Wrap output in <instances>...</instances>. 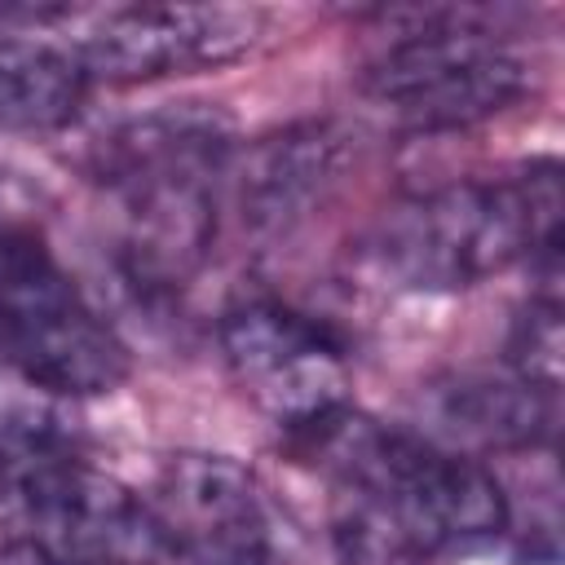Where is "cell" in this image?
Segmentation results:
<instances>
[{
    "label": "cell",
    "mask_w": 565,
    "mask_h": 565,
    "mask_svg": "<svg viewBox=\"0 0 565 565\" xmlns=\"http://www.w3.org/2000/svg\"><path fill=\"white\" fill-rule=\"evenodd\" d=\"M221 358L238 388L291 437L349 406L340 335L278 300H243L216 327Z\"/></svg>",
    "instance_id": "8992f818"
},
{
    "label": "cell",
    "mask_w": 565,
    "mask_h": 565,
    "mask_svg": "<svg viewBox=\"0 0 565 565\" xmlns=\"http://www.w3.org/2000/svg\"><path fill=\"white\" fill-rule=\"evenodd\" d=\"M0 366L49 397L110 393L132 371L128 344L31 225H0Z\"/></svg>",
    "instance_id": "277c9868"
},
{
    "label": "cell",
    "mask_w": 565,
    "mask_h": 565,
    "mask_svg": "<svg viewBox=\"0 0 565 565\" xmlns=\"http://www.w3.org/2000/svg\"><path fill=\"white\" fill-rule=\"evenodd\" d=\"M561 168L539 159L499 181H450L393 203L366 260L402 291H459L516 260H561Z\"/></svg>",
    "instance_id": "7a4b0ae2"
},
{
    "label": "cell",
    "mask_w": 565,
    "mask_h": 565,
    "mask_svg": "<svg viewBox=\"0 0 565 565\" xmlns=\"http://www.w3.org/2000/svg\"><path fill=\"white\" fill-rule=\"evenodd\" d=\"M234 119L207 102L163 106L97 141L93 172L119 203V256L137 287H181L216 238V177Z\"/></svg>",
    "instance_id": "6da1fadb"
},
{
    "label": "cell",
    "mask_w": 565,
    "mask_h": 565,
    "mask_svg": "<svg viewBox=\"0 0 565 565\" xmlns=\"http://www.w3.org/2000/svg\"><path fill=\"white\" fill-rule=\"evenodd\" d=\"M296 446L344 490L384 508L428 556L494 543L508 521L499 477L463 450L388 428L353 406L296 433Z\"/></svg>",
    "instance_id": "3957f363"
},
{
    "label": "cell",
    "mask_w": 565,
    "mask_h": 565,
    "mask_svg": "<svg viewBox=\"0 0 565 565\" xmlns=\"http://www.w3.org/2000/svg\"><path fill=\"white\" fill-rule=\"evenodd\" d=\"M335 552L344 565H428L433 561L384 508L344 490L335 503Z\"/></svg>",
    "instance_id": "4fadbf2b"
},
{
    "label": "cell",
    "mask_w": 565,
    "mask_h": 565,
    "mask_svg": "<svg viewBox=\"0 0 565 565\" xmlns=\"http://www.w3.org/2000/svg\"><path fill=\"white\" fill-rule=\"evenodd\" d=\"M344 163H349V132L331 119H305L252 141L234 172L243 221L256 234L296 230L340 185Z\"/></svg>",
    "instance_id": "9c48e42d"
},
{
    "label": "cell",
    "mask_w": 565,
    "mask_h": 565,
    "mask_svg": "<svg viewBox=\"0 0 565 565\" xmlns=\"http://www.w3.org/2000/svg\"><path fill=\"white\" fill-rule=\"evenodd\" d=\"M552 397L512 371H459L424 388V415L437 437L468 450H534L556 428Z\"/></svg>",
    "instance_id": "30bf717a"
},
{
    "label": "cell",
    "mask_w": 565,
    "mask_h": 565,
    "mask_svg": "<svg viewBox=\"0 0 565 565\" xmlns=\"http://www.w3.org/2000/svg\"><path fill=\"white\" fill-rule=\"evenodd\" d=\"M88 93V75L75 53L40 40H0V128L57 132Z\"/></svg>",
    "instance_id": "8fae6325"
},
{
    "label": "cell",
    "mask_w": 565,
    "mask_h": 565,
    "mask_svg": "<svg viewBox=\"0 0 565 565\" xmlns=\"http://www.w3.org/2000/svg\"><path fill=\"white\" fill-rule=\"evenodd\" d=\"M530 88L525 57L459 13H424L366 71L362 93L406 132H455L503 115Z\"/></svg>",
    "instance_id": "5b68a950"
},
{
    "label": "cell",
    "mask_w": 565,
    "mask_h": 565,
    "mask_svg": "<svg viewBox=\"0 0 565 565\" xmlns=\"http://www.w3.org/2000/svg\"><path fill=\"white\" fill-rule=\"evenodd\" d=\"M561 260L543 265V287L516 309L508 331V371L543 393L561 388Z\"/></svg>",
    "instance_id": "7c38bea8"
},
{
    "label": "cell",
    "mask_w": 565,
    "mask_h": 565,
    "mask_svg": "<svg viewBox=\"0 0 565 565\" xmlns=\"http://www.w3.org/2000/svg\"><path fill=\"white\" fill-rule=\"evenodd\" d=\"M150 508L181 565H278L274 508L260 481L230 455H172Z\"/></svg>",
    "instance_id": "ba28073f"
},
{
    "label": "cell",
    "mask_w": 565,
    "mask_h": 565,
    "mask_svg": "<svg viewBox=\"0 0 565 565\" xmlns=\"http://www.w3.org/2000/svg\"><path fill=\"white\" fill-rule=\"evenodd\" d=\"M265 35L260 9L230 4H128L102 13L75 44L88 79L141 84L212 71L247 57Z\"/></svg>",
    "instance_id": "52a82bcc"
}]
</instances>
